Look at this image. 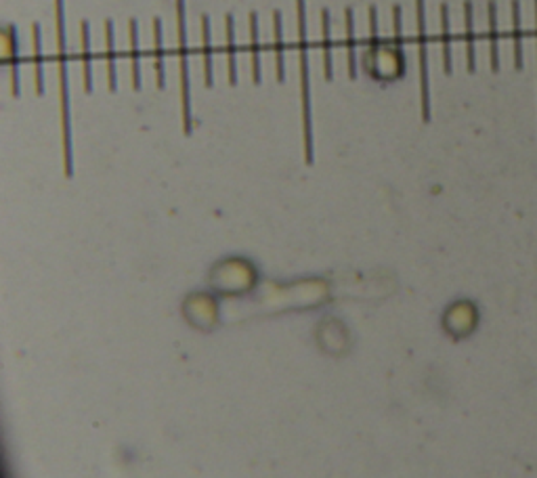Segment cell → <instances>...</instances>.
<instances>
[{
  "label": "cell",
  "mask_w": 537,
  "mask_h": 478,
  "mask_svg": "<svg viewBox=\"0 0 537 478\" xmlns=\"http://www.w3.org/2000/svg\"><path fill=\"white\" fill-rule=\"evenodd\" d=\"M299 15V65H300V105H302V139L304 162L313 164V124H311V76H308V40H306V11L304 0H296Z\"/></svg>",
  "instance_id": "cell-1"
},
{
  "label": "cell",
  "mask_w": 537,
  "mask_h": 478,
  "mask_svg": "<svg viewBox=\"0 0 537 478\" xmlns=\"http://www.w3.org/2000/svg\"><path fill=\"white\" fill-rule=\"evenodd\" d=\"M57 55H59V105L61 134H63V164L65 175L71 177V122H69V76L65 57V21H63V0H57Z\"/></svg>",
  "instance_id": "cell-2"
},
{
  "label": "cell",
  "mask_w": 537,
  "mask_h": 478,
  "mask_svg": "<svg viewBox=\"0 0 537 478\" xmlns=\"http://www.w3.org/2000/svg\"><path fill=\"white\" fill-rule=\"evenodd\" d=\"M177 32H179V84H180V116L183 132L191 134V82H189V47H187V25H185V0H177Z\"/></svg>",
  "instance_id": "cell-3"
},
{
  "label": "cell",
  "mask_w": 537,
  "mask_h": 478,
  "mask_svg": "<svg viewBox=\"0 0 537 478\" xmlns=\"http://www.w3.org/2000/svg\"><path fill=\"white\" fill-rule=\"evenodd\" d=\"M418 23V69H420V114L422 122H430V86H428V34H426V8L424 0H416Z\"/></svg>",
  "instance_id": "cell-4"
},
{
  "label": "cell",
  "mask_w": 537,
  "mask_h": 478,
  "mask_svg": "<svg viewBox=\"0 0 537 478\" xmlns=\"http://www.w3.org/2000/svg\"><path fill=\"white\" fill-rule=\"evenodd\" d=\"M2 47H4L2 59L8 61V67H11V84H13V95L17 97V95H19V59H17V40H15L13 28H8V30L4 32V38H2Z\"/></svg>",
  "instance_id": "cell-5"
},
{
  "label": "cell",
  "mask_w": 537,
  "mask_h": 478,
  "mask_svg": "<svg viewBox=\"0 0 537 478\" xmlns=\"http://www.w3.org/2000/svg\"><path fill=\"white\" fill-rule=\"evenodd\" d=\"M487 13H489V63H491V71L497 74L500 71V38H497V11H495L493 0H489Z\"/></svg>",
  "instance_id": "cell-6"
},
{
  "label": "cell",
  "mask_w": 537,
  "mask_h": 478,
  "mask_svg": "<svg viewBox=\"0 0 537 478\" xmlns=\"http://www.w3.org/2000/svg\"><path fill=\"white\" fill-rule=\"evenodd\" d=\"M128 42H130V69H132V88L141 91V53H139V25L134 19L128 23Z\"/></svg>",
  "instance_id": "cell-7"
},
{
  "label": "cell",
  "mask_w": 537,
  "mask_h": 478,
  "mask_svg": "<svg viewBox=\"0 0 537 478\" xmlns=\"http://www.w3.org/2000/svg\"><path fill=\"white\" fill-rule=\"evenodd\" d=\"M464 40H466V67L473 74L477 69V49H475V25H473V2H464Z\"/></svg>",
  "instance_id": "cell-8"
},
{
  "label": "cell",
  "mask_w": 537,
  "mask_h": 478,
  "mask_svg": "<svg viewBox=\"0 0 537 478\" xmlns=\"http://www.w3.org/2000/svg\"><path fill=\"white\" fill-rule=\"evenodd\" d=\"M80 42H82V71H84V93H93V65H91V28L86 21L80 25Z\"/></svg>",
  "instance_id": "cell-9"
},
{
  "label": "cell",
  "mask_w": 537,
  "mask_h": 478,
  "mask_svg": "<svg viewBox=\"0 0 537 478\" xmlns=\"http://www.w3.org/2000/svg\"><path fill=\"white\" fill-rule=\"evenodd\" d=\"M227 23V69H229V84H238V47H236V30H233V17H225Z\"/></svg>",
  "instance_id": "cell-10"
},
{
  "label": "cell",
  "mask_w": 537,
  "mask_h": 478,
  "mask_svg": "<svg viewBox=\"0 0 537 478\" xmlns=\"http://www.w3.org/2000/svg\"><path fill=\"white\" fill-rule=\"evenodd\" d=\"M347 65H349V78H357V42H355V23H353V11L347 8Z\"/></svg>",
  "instance_id": "cell-11"
},
{
  "label": "cell",
  "mask_w": 537,
  "mask_h": 478,
  "mask_svg": "<svg viewBox=\"0 0 537 478\" xmlns=\"http://www.w3.org/2000/svg\"><path fill=\"white\" fill-rule=\"evenodd\" d=\"M250 57H252V82L260 84V49H258V15L250 13Z\"/></svg>",
  "instance_id": "cell-12"
},
{
  "label": "cell",
  "mask_w": 537,
  "mask_h": 478,
  "mask_svg": "<svg viewBox=\"0 0 537 478\" xmlns=\"http://www.w3.org/2000/svg\"><path fill=\"white\" fill-rule=\"evenodd\" d=\"M512 40H514V67L523 69V36H521V4L519 0H512Z\"/></svg>",
  "instance_id": "cell-13"
},
{
  "label": "cell",
  "mask_w": 537,
  "mask_h": 478,
  "mask_svg": "<svg viewBox=\"0 0 537 478\" xmlns=\"http://www.w3.org/2000/svg\"><path fill=\"white\" fill-rule=\"evenodd\" d=\"M154 57H156V74H158V88L166 86L164 76V51H162V21L154 19Z\"/></svg>",
  "instance_id": "cell-14"
},
{
  "label": "cell",
  "mask_w": 537,
  "mask_h": 478,
  "mask_svg": "<svg viewBox=\"0 0 537 478\" xmlns=\"http://www.w3.org/2000/svg\"><path fill=\"white\" fill-rule=\"evenodd\" d=\"M202 40H204V84L210 88L212 82V49H210V19L202 17Z\"/></svg>",
  "instance_id": "cell-15"
},
{
  "label": "cell",
  "mask_w": 537,
  "mask_h": 478,
  "mask_svg": "<svg viewBox=\"0 0 537 478\" xmlns=\"http://www.w3.org/2000/svg\"><path fill=\"white\" fill-rule=\"evenodd\" d=\"M441 36H443V69L451 76V34H449V8L447 4L441 6Z\"/></svg>",
  "instance_id": "cell-16"
},
{
  "label": "cell",
  "mask_w": 537,
  "mask_h": 478,
  "mask_svg": "<svg viewBox=\"0 0 537 478\" xmlns=\"http://www.w3.org/2000/svg\"><path fill=\"white\" fill-rule=\"evenodd\" d=\"M105 42H108V84L116 93V49H114V23L105 21Z\"/></svg>",
  "instance_id": "cell-17"
},
{
  "label": "cell",
  "mask_w": 537,
  "mask_h": 478,
  "mask_svg": "<svg viewBox=\"0 0 537 478\" xmlns=\"http://www.w3.org/2000/svg\"><path fill=\"white\" fill-rule=\"evenodd\" d=\"M275 23V67H277V82L286 80V67H284V38H282V13H273Z\"/></svg>",
  "instance_id": "cell-18"
},
{
  "label": "cell",
  "mask_w": 537,
  "mask_h": 478,
  "mask_svg": "<svg viewBox=\"0 0 537 478\" xmlns=\"http://www.w3.org/2000/svg\"><path fill=\"white\" fill-rule=\"evenodd\" d=\"M321 23H323V69H325V80L334 78V69H332V40H330V13L323 11L321 13Z\"/></svg>",
  "instance_id": "cell-19"
},
{
  "label": "cell",
  "mask_w": 537,
  "mask_h": 478,
  "mask_svg": "<svg viewBox=\"0 0 537 478\" xmlns=\"http://www.w3.org/2000/svg\"><path fill=\"white\" fill-rule=\"evenodd\" d=\"M32 42H34V67H36V95H42L45 93V78H42V57H40V25H32Z\"/></svg>",
  "instance_id": "cell-20"
},
{
  "label": "cell",
  "mask_w": 537,
  "mask_h": 478,
  "mask_svg": "<svg viewBox=\"0 0 537 478\" xmlns=\"http://www.w3.org/2000/svg\"><path fill=\"white\" fill-rule=\"evenodd\" d=\"M536 21H537V0H536ZM536 36H537V32H536Z\"/></svg>",
  "instance_id": "cell-21"
}]
</instances>
